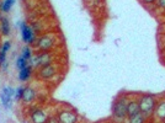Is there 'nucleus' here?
Here are the masks:
<instances>
[{
	"mask_svg": "<svg viewBox=\"0 0 165 123\" xmlns=\"http://www.w3.org/2000/svg\"><path fill=\"white\" fill-rule=\"evenodd\" d=\"M127 103H128V100L124 95H121L120 97H117L115 101H113V105H112V116L118 120V121H123L127 118Z\"/></svg>",
	"mask_w": 165,
	"mask_h": 123,
	"instance_id": "nucleus-1",
	"label": "nucleus"
},
{
	"mask_svg": "<svg viewBox=\"0 0 165 123\" xmlns=\"http://www.w3.org/2000/svg\"><path fill=\"white\" fill-rule=\"evenodd\" d=\"M157 97L153 96V95H149V94H145L142 95L139 99H138V105H139V108H141V112L147 116H150L154 110H155V106H157Z\"/></svg>",
	"mask_w": 165,
	"mask_h": 123,
	"instance_id": "nucleus-2",
	"label": "nucleus"
},
{
	"mask_svg": "<svg viewBox=\"0 0 165 123\" xmlns=\"http://www.w3.org/2000/svg\"><path fill=\"white\" fill-rule=\"evenodd\" d=\"M53 59L54 57L51 52H41L30 59V65H32V68H41L43 65L52 64Z\"/></svg>",
	"mask_w": 165,
	"mask_h": 123,
	"instance_id": "nucleus-3",
	"label": "nucleus"
},
{
	"mask_svg": "<svg viewBox=\"0 0 165 123\" xmlns=\"http://www.w3.org/2000/svg\"><path fill=\"white\" fill-rule=\"evenodd\" d=\"M21 30V37L22 41L25 42L26 44H33V42H36V32L33 31L32 27H30L25 21H20L19 22Z\"/></svg>",
	"mask_w": 165,
	"mask_h": 123,
	"instance_id": "nucleus-4",
	"label": "nucleus"
},
{
	"mask_svg": "<svg viewBox=\"0 0 165 123\" xmlns=\"http://www.w3.org/2000/svg\"><path fill=\"white\" fill-rule=\"evenodd\" d=\"M56 44V40L53 36L51 35H44L41 36L37 41H36V48L41 52H49Z\"/></svg>",
	"mask_w": 165,
	"mask_h": 123,
	"instance_id": "nucleus-5",
	"label": "nucleus"
},
{
	"mask_svg": "<svg viewBox=\"0 0 165 123\" xmlns=\"http://www.w3.org/2000/svg\"><path fill=\"white\" fill-rule=\"evenodd\" d=\"M58 71V66L57 64L52 63V64H47V65H43L41 68H38V71H37V78L38 79H51L53 78Z\"/></svg>",
	"mask_w": 165,
	"mask_h": 123,
	"instance_id": "nucleus-6",
	"label": "nucleus"
},
{
	"mask_svg": "<svg viewBox=\"0 0 165 123\" xmlns=\"http://www.w3.org/2000/svg\"><path fill=\"white\" fill-rule=\"evenodd\" d=\"M59 123H78V115L73 110H61L58 112Z\"/></svg>",
	"mask_w": 165,
	"mask_h": 123,
	"instance_id": "nucleus-7",
	"label": "nucleus"
},
{
	"mask_svg": "<svg viewBox=\"0 0 165 123\" xmlns=\"http://www.w3.org/2000/svg\"><path fill=\"white\" fill-rule=\"evenodd\" d=\"M47 113L42 108H32L30 112V121L31 123H46L47 122Z\"/></svg>",
	"mask_w": 165,
	"mask_h": 123,
	"instance_id": "nucleus-8",
	"label": "nucleus"
},
{
	"mask_svg": "<svg viewBox=\"0 0 165 123\" xmlns=\"http://www.w3.org/2000/svg\"><path fill=\"white\" fill-rule=\"evenodd\" d=\"M35 99H36V91H35V89H32L30 86H25L21 101H23L25 103H32L35 101Z\"/></svg>",
	"mask_w": 165,
	"mask_h": 123,
	"instance_id": "nucleus-9",
	"label": "nucleus"
},
{
	"mask_svg": "<svg viewBox=\"0 0 165 123\" xmlns=\"http://www.w3.org/2000/svg\"><path fill=\"white\" fill-rule=\"evenodd\" d=\"M139 112H141V108L138 105V100H129L127 103V118L132 117Z\"/></svg>",
	"mask_w": 165,
	"mask_h": 123,
	"instance_id": "nucleus-10",
	"label": "nucleus"
},
{
	"mask_svg": "<svg viewBox=\"0 0 165 123\" xmlns=\"http://www.w3.org/2000/svg\"><path fill=\"white\" fill-rule=\"evenodd\" d=\"M154 116L159 121H165V100L157 103L154 110Z\"/></svg>",
	"mask_w": 165,
	"mask_h": 123,
	"instance_id": "nucleus-11",
	"label": "nucleus"
},
{
	"mask_svg": "<svg viewBox=\"0 0 165 123\" xmlns=\"http://www.w3.org/2000/svg\"><path fill=\"white\" fill-rule=\"evenodd\" d=\"M32 75V65H27L26 68L21 69L19 71V80L20 81H27Z\"/></svg>",
	"mask_w": 165,
	"mask_h": 123,
	"instance_id": "nucleus-12",
	"label": "nucleus"
},
{
	"mask_svg": "<svg viewBox=\"0 0 165 123\" xmlns=\"http://www.w3.org/2000/svg\"><path fill=\"white\" fill-rule=\"evenodd\" d=\"M0 35L1 36H9L10 35V22H9V19L5 16L0 21Z\"/></svg>",
	"mask_w": 165,
	"mask_h": 123,
	"instance_id": "nucleus-13",
	"label": "nucleus"
},
{
	"mask_svg": "<svg viewBox=\"0 0 165 123\" xmlns=\"http://www.w3.org/2000/svg\"><path fill=\"white\" fill-rule=\"evenodd\" d=\"M145 117L142 112L132 116V117H128V123H145Z\"/></svg>",
	"mask_w": 165,
	"mask_h": 123,
	"instance_id": "nucleus-14",
	"label": "nucleus"
},
{
	"mask_svg": "<svg viewBox=\"0 0 165 123\" xmlns=\"http://www.w3.org/2000/svg\"><path fill=\"white\" fill-rule=\"evenodd\" d=\"M12 99L11 97H9V96H6L5 94H1V96H0V101L2 103V106H4V108H6V110H9V108H11V101Z\"/></svg>",
	"mask_w": 165,
	"mask_h": 123,
	"instance_id": "nucleus-15",
	"label": "nucleus"
},
{
	"mask_svg": "<svg viewBox=\"0 0 165 123\" xmlns=\"http://www.w3.org/2000/svg\"><path fill=\"white\" fill-rule=\"evenodd\" d=\"M11 4L8 1V0H0V10L2 12H9L11 10Z\"/></svg>",
	"mask_w": 165,
	"mask_h": 123,
	"instance_id": "nucleus-16",
	"label": "nucleus"
},
{
	"mask_svg": "<svg viewBox=\"0 0 165 123\" xmlns=\"http://www.w3.org/2000/svg\"><path fill=\"white\" fill-rule=\"evenodd\" d=\"M25 59H27V61H30L31 58H32V49L28 47V46H25L23 48H22V54H21Z\"/></svg>",
	"mask_w": 165,
	"mask_h": 123,
	"instance_id": "nucleus-17",
	"label": "nucleus"
},
{
	"mask_svg": "<svg viewBox=\"0 0 165 123\" xmlns=\"http://www.w3.org/2000/svg\"><path fill=\"white\" fill-rule=\"evenodd\" d=\"M27 65H28V61H27V59H25L22 56H20V57L18 58V61H16V66H18V69L21 70V69L26 68Z\"/></svg>",
	"mask_w": 165,
	"mask_h": 123,
	"instance_id": "nucleus-18",
	"label": "nucleus"
},
{
	"mask_svg": "<svg viewBox=\"0 0 165 123\" xmlns=\"http://www.w3.org/2000/svg\"><path fill=\"white\" fill-rule=\"evenodd\" d=\"M15 92H16V90H14L12 87H10V86H5L4 89H2V94H5L6 96H9V97H14L15 96Z\"/></svg>",
	"mask_w": 165,
	"mask_h": 123,
	"instance_id": "nucleus-19",
	"label": "nucleus"
},
{
	"mask_svg": "<svg viewBox=\"0 0 165 123\" xmlns=\"http://www.w3.org/2000/svg\"><path fill=\"white\" fill-rule=\"evenodd\" d=\"M22 92H23V86H20L16 89V92H15V99L18 101H20L21 97H22Z\"/></svg>",
	"mask_w": 165,
	"mask_h": 123,
	"instance_id": "nucleus-20",
	"label": "nucleus"
},
{
	"mask_svg": "<svg viewBox=\"0 0 165 123\" xmlns=\"http://www.w3.org/2000/svg\"><path fill=\"white\" fill-rule=\"evenodd\" d=\"M10 48H11V43H10L9 41H5L2 44H1V49H2L4 52H8Z\"/></svg>",
	"mask_w": 165,
	"mask_h": 123,
	"instance_id": "nucleus-21",
	"label": "nucleus"
},
{
	"mask_svg": "<svg viewBox=\"0 0 165 123\" xmlns=\"http://www.w3.org/2000/svg\"><path fill=\"white\" fill-rule=\"evenodd\" d=\"M46 123H59V121H58V117L57 116H49L47 118V122Z\"/></svg>",
	"mask_w": 165,
	"mask_h": 123,
	"instance_id": "nucleus-22",
	"label": "nucleus"
},
{
	"mask_svg": "<svg viewBox=\"0 0 165 123\" xmlns=\"http://www.w3.org/2000/svg\"><path fill=\"white\" fill-rule=\"evenodd\" d=\"M0 59H1V63L6 62V52H4L1 48H0Z\"/></svg>",
	"mask_w": 165,
	"mask_h": 123,
	"instance_id": "nucleus-23",
	"label": "nucleus"
},
{
	"mask_svg": "<svg viewBox=\"0 0 165 123\" xmlns=\"http://www.w3.org/2000/svg\"><path fill=\"white\" fill-rule=\"evenodd\" d=\"M155 2H157V5H158L159 7H162V9H165V0H157Z\"/></svg>",
	"mask_w": 165,
	"mask_h": 123,
	"instance_id": "nucleus-24",
	"label": "nucleus"
},
{
	"mask_svg": "<svg viewBox=\"0 0 165 123\" xmlns=\"http://www.w3.org/2000/svg\"><path fill=\"white\" fill-rule=\"evenodd\" d=\"M157 0H142V2L143 4H153V2H155Z\"/></svg>",
	"mask_w": 165,
	"mask_h": 123,
	"instance_id": "nucleus-25",
	"label": "nucleus"
},
{
	"mask_svg": "<svg viewBox=\"0 0 165 123\" xmlns=\"http://www.w3.org/2000/svg\"><path fill=\"white\" fill-rule=\"evenodd\" d=\"M1 66H2L4 71H6V70H8V62H4V63L1 64Z\"/></svg>",
	"mask_w": 165,
	"mask_h": 123,
	"instance_id": "nucleus-26",
	"label": "nucleus"
},
{
	"mask_svg": "<svg viewBox=\"0 0 165 123\" xmlns=\"http://www.w3.org/2000/svg\"><path fill=\"white\" fill-rule=\"evenodd\" d=\"M2 19H4V12H2L1 10H0V21L2 20Z\"/></svg>",
	"mask_w": 165,
	"mask_h": 123,
	"instance_id": "nucleus-27",
	"label": "nucleus"
},
{
	"mask_svg": "<svg viewBox=\"0 0 165 123\" xmlns=\"http://www.w3.org/2000/svg\"><path fill=\"white\" fill-rule=\"evenodd\" d=\"M8 1H9V2H10V4H11V5H14V4H15V1H16V0H8Z\"/></svg>",
	"mask_w": 165,
	"mask_h": 123,
	"instance_id": "nucleus-28",
	"label": "nucleus"
},
{
	"mask_svg": "<svg viewBox=\"0 0 165 123\" xmlns=\"http://www.w3.org/2000/svg\"><path fill=\"white\" fill-rule=\"evenodd\" d=\"M1 64H2V63H1V59H0V66H1Z\"/></svg>",
	"mask_w": 165,
	"mask_h": 123,
	"instance_id": "nucleus-29",
	"label": "nucleus"
}]
</instances>
